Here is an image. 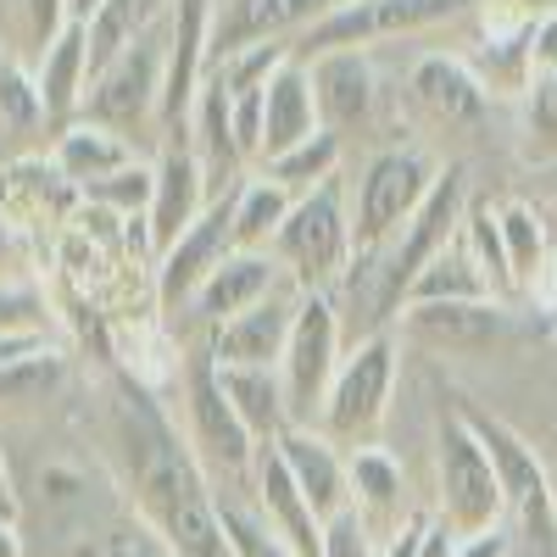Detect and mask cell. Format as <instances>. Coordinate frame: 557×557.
<instances>
[{
    "label": "cell",
    "instance_id": "obj_20",
    "mask_svg": "<svg viewBox=\"0 0 557 557\" xmlns=\"http://www.w3.org/2000/svg\"><path fill=\"white\" fill-rule=\"evenodd\" d=\"M312 89H318V117L330 134H351L374 117L380 101V73L368 51H330V57H312Z\"/></svg>",
    "mask_w": 557,
    "mask_h": 557
},
{
    "label": "cell",
    "instance_id": "obj_44",
    "mask_svg": "<svg viewBox=\"0 0 557 557\" xmlns=\"http://www.w3.org/2000/svg\"><path fill=\"white\" fill-rule=\"evenodd\" d=\"M107 7V0H67V12H73V23H89V17H96Z\"/></svg>",
    "mask_w": 557,
    "mask_h": 557
},
{
    "label": "cell",
    "instance_id": "obj_40",
    "mask_svg": "<svg viewBox=\"0 0 557 557\" xmlns=\"http://www.w3.org/2000/svg\"><path fill=\"white\" fill-rule=\"evenodd\" d=\"M535 73H557V7L530 23V78Z\"/></svg>",
    "mask_w": 557,
    "mask_h": 557
},
{
    "label": "cell",
    "instance_id": "obj_1",
    "mask_svg": "<svg viewBox=\"0 0 557 557\" xmlns=\"http://www.w3.org/2000/svg\"><path fill=\"white\" fill-rule=\"evenodd\" d=\"M107 441H112V457L123 469L134 513L178 557H235V546L223 535L218 491H212L207 469L196 462L190 441L162 418V407L151 401L146 385H134V380L117 385Z\"/></svg>",
    "mask_w": 557,
    "mask_h": 557
},
{
    "label": "cell",
    "instance_id": "obj_19",
    "mask_svg": "<svg viewBox=\"0 0 557 557\" xmlns=\"http://www.w3.org/2000/svg\"><path fill=\"white\" fill-rule=\"evenodd\" d=\"M278 462L290 469V480L301 485V496L312 502V513L323 524H335L341 513H351V462L335 441H323L318 430H285L273 441Z\"/></svg>",
    "mask_w": 557,
    "mask_h": 557
},
{
    "label": "cell",
    "instance_id": "obj_15",
    "mask_svg": "<svg viewBox=\"0 0 557 557\" xmlns=\"http://www.w3.org/2000/svg\"><path fill=\"white\" fill-rule=\"evenodd\" d=\"M278 285H285V268H278L268 251H228L178 318L190 323V330H201V341H207L212 330H223L228 318H240L257 301H268Z\"/></svg>",
    "mask_w": 557,
    "mask_h": 557
},
{
    "label": "cell",
    "instance_id": "obj_10",
    "mask_svg": "<svg viewBox=\"0 0 557 557\" xmlns=\"http://www.w3.org/2000/svg\"><path fill=\"white\" fill-rule=\"evenodd\" d=\"M162 84H168V23H157L146 39H134L112 67H101L96 78H89V96H84L78 117L107 123V128H117L128 139L146 134L151 123L162 134Z\"/></svg>",
    "mask_w": 557,
    "mask_h": 557
},
{
    "label": "cell",
    "instance_id": "obj_24",
    "mask_svg": "<svg viewBox=\"0 0 557 557\" xmlns=\"http://www.w3.org/2000/svg\"><path fill=\"white\" fill-rule=\"evenodd\" d=\"M51 162H57V173L73 184V190H89L96 178H112L128 162H139V151H134L128 134H117L107 123H89V117H73L51 139Z\"/></svg>",
    "mask_w": 557,
    "mask_h": 557
},
{
    "label": "cell",
    "instance_id": "obj_11",
    "mask_svg": "<svg viewBox=\"0 0 557 557\" xmlns=\"http://www.w3.org/2000/svg\"><path fill=\"white\" fill-rule=\"evenodd\" d=\"M396 330L407 346H424L435 357H480L519 335L513 301H412L401 307Z\"/></svg>",
    "mask_w": 557,
    "mask_h": 557
},
{
    "label": "cell",
    "instance_id": "obj_38",
    "mask_svg": "<svg viewBox=\"0 0 557 557\" xmlns=\"http://www.w3.org/2000/svg\"><path fill=\"white\" fill-rule=\"evenodd\" d=\"M51 330V307L28 285V278H7L0 285V335H45Z\"/></svg>",
    "mask_w": 557,
    "mask_h": 557
},
{
    "label": "cell",
    "instance_id": "obj_17",
    "mask_svg": "<svg viewBox=\"0 0 557 557\" xmlns=\"http://www.w3.org/2000/svg\"><path fill=\"white\" fill-rule=\"evenodd\" d=\"M341 0H218V28H212V62L251 51L273 39H301L318 17H330Z\"/></svg>",
    "mask_w": 557,
    "mask_h": 557
},
{
    "label": "cell",
    "instance_id": "obj_28",
    "mask_svg": "<svg viewBox=\"0 0 557 557\" xmlns=\"http://www.w3.org/2000/svg\"><path fill=\"white\" fill-rule=\"evenodd\" d=\"M491 296H496L491 278H485V268H480L469 235L457 228V235L446 240V251H441L424 273H418L407 307H412V301H491ZM496 301H502V296H496Z\"/></svg>",
    "mask_w": 557,
    "mask_h": 557
},
{
    "label": "cell",
    "instance_id": "obj_4",
    "mask_svg": "<svg viewBox=\"0 0 557 557\" xmlns=\"http://www.w3.org/2000/svg\"><path fill=\"white\" fill-rule=\"evenodd\" d=\"M441 178V162L418 146H385L362 162L351 178V228H357V257L385 251L401 228L418 218Z\"/></svg>",
    "mask_w": 557,
    "mask_h": 557
},
{
    "label": "cell",
    "instance_id": "obj_43",
    "mask_svg": "<svg viewBox=\"0 0 557 557\" xmlns=\"http://www.w3.org/2000/svg\"><path fill=\"white\" fill-rule=\"evenodd\" d=\"M17 480H12V469H7V451H0V513H12L17 519Z\"/></svg>",
    "mask_w": 557,
    "mask_h": 557
},
{
    "label": "cell",
    "instance_id": "obj_29",
    "mask_svg": "<svg viewBox=\"0 0 557 557\" xmlns=\"http://www.w3.org/2000/svg\"><path fill=\"white\" fill-rule=\"evenodd\" d=\"M341 162H346V139L323 128V134L301 139L296 151H285V157L262 162L257 173H268L273 184H285L290 196H307V190H318L323 178H335V173H341Z\"/></svg>",
    "mask_w": 557,
    "mask_h": 557
},
{
    "label": "cell",
    "instance_id": "obj_22",
    "mask_svg": "<svg viewBox=\"0 0 557 557\" xmlns=\"http://www.w3.org/2000/svg\"><path fill=\"white\" fill-rule=\"evenodd\" d=\"M89 78H96V67H89V23H67V28L34 57V89H39L45 123L67 128V123L84 112Z\"/></svg>",
    "mask_w": 557,
    "mask_h": 557
},
{
    "label": "cell",
    "instance_id": "obj_2",
    "mask_svg": "<svg viewBox=\"0 0 557 557\" xmlns=\"http://www.w3.org/2000/svg\"><path fill=\"white\" fill-rule=\"evenodd\" d=\"M462 424L474 430V441L485 446L491 469L502 480V496H507V519H513V557L530 552V557H557V491L546 480V462L535 457V446L507 424V418L474 407V401H457Z\"/></svg>",
    "mask_w": 557,
    "mask_h": 557
},
{
    "label": "cell",
    "instance_id": "obj_37",
    "mask_svg": "<svg viewBox=\"0 0 557 557\" xmlns=\"http://www.w3.org/2000/svg\"><path fill=\"white\" fill-rule=\"evenodd\" d=\"M218 513H223V535H228V546H235V557H296L285 541L257 519V507H240V502L218 496Z\"/></svg>",
    "mask_w": 557,
    "mask_h": 557
},
{
    "label": "cell",
    "instance_id": "obj_30",
    "mask_svg": "<svg viewBox=\"0 0 557 557\" xmlns=\"http://www.w3.org/2000/svg\"><path fill=\"white\" fill-rule=\"evenodd\" d=\"M67 385V351L51 341L45 351L12 362L7 374H0V412H23V407H45L57 401V391Z\"/></svg>",
    "mask_w": 557,
    "mask_h": 557
},
{
    "label": "cell",
    "instance_id": "obj_21",
    "mask_svg": "<svg viewBox=\"0 0 557 557\" xmlns=\"http://www.w3.org/2000/svg\"><path fill=\"white\" fill-rule=\"evenodd\" d=\"M323 134V117H318V89H312V67L301 57H290L262 89V151H257V168L296 151L301 139Z\"/></svg>",
    "mask_w": 557,
    "mask_h": 557
},
{
    "label": "cell",
    "instance_id": "obj_26",
    "mask_svg": "<svg viewBox=\"0 0 557 557\" xmlns=\"http://www.w3.org/2000/svg\"><path fill=\"white\" fill-rule=\"evenodd\" d=\"M296 196L285 190V184H273L268 173H246L235 184V251H268L273 257V240L278 228H285Z\"/></svg>",
    "mask_w": 557,
    "mask_h": 557
},
{
    "label": "cell",
    "instance_id": "obj_36",
    "mask_svg": "<svg viewBox=\"0 0 557 557\" xmlns=\"http://www.w3.org/2000/svg\"><path fill=\"white\" fill-rule=\"evenodd\" d=\"M7 7H12V34H17V51H28V57H39L45 45H51V39L73 23L67 0H7Z\"/></svg>",
    "mask_w": 557,
    "mask_h": 557
},
{
    "label": "cell",
    "instance_id": "obj_9",
    "mask_svg": "<svg viewBox=\"0 0 557 557\" xmlns=\"http://www.w3.org/2000/svg\"><path fill=\"white\" fill-rule=\"evenodd\" d=\"M346 362V323L330 290H312L296 312L290 346L278 357V385H285V412L290 430H318L323 401H330V385Z\"/></svg>",
    "mask_w": 557,
    "mask_h": 557
},
{
    "label": "cell",
    "instance_id": "obj_27",
    "mask_svg": "<svg viewBox=\"0 0 557 557\" xmlns=\"http://www.w3.org/2000/svg\"><path fill=\"white\" fill-rule=\"evenodd\" d=\"M496 218H502L507 268H513V290L530 296L552 273V228H546V218L530 201H496Z\"/></svg>",
    "mask_w": 557,
    "mask_h": 557
},
{
    "label": "cell",
    "instance_id": "obj_42",
    "mask_svg": "<svg viewBox=\"0 0 557 557\" xmlns=\"http://www.w3.org/2000/svg\"><path fill=\"white\" fill-rule=\"evenodd\" d=\"M7 278H17V235H12L7 207H0V285H7Z\"/></svg>",
    "mask_w": 557,
    "mask_h": 557
},
{
    "label": "cell",
    "instance_id": "obj_35",
    "mask_svg": "<svg viewBox=\"0 0 557 557\" xmlns=\"http://www.w3.org/2000/svg\"><path fill=\"white\" fill-rule=\"evenodd\" d=\"M524 134H530V157L552 162L557 157V73H535L524 89Z\"/></svg>",
    "mask_w": 557,
    "mask_h": 557
},
{
    "label": "cell",
    "instance_id": "obj_32",
    "mask_svg": "<svg viewBox=\"0 0 557 557\" xmlns=\"http://www.w3.org/2000/svg\"><path fill=\"white\" fill-rule=\"evenodd\" d=\"M462 235H469V246H474V257H480V268H485V278H491V290H496L502 301H513L519 290H513V268H507V246H502V218H496V201L469 196V212H462Z\"/></svg>",
    "mask_w": 557,
    "mask_h": 557
},
{
    "label": "cell",
    "instance_id": "obj_16",
    "mask_svg": "<svg viewBox=\"0 0 557 557\" xmlns=\"http://www.w3.org/2000/svg\"><path fill=\"white\" fill-rule=\"evenodd\" d=\"M407 107L418 117H430L441 128H462V123H480L485 107H491V89L485 78L474 73L469 57H418L412 73H407Z\"/></svg>",
    "mask_w": 557,
    "mask_h": 557
},
{
    "label": "cell",
    "instance_id": "obj_8",
    "mask_svg": "<svg viewBox=\"0 0 557 557\" xmlns=\"http://www.w3.org/2000/svg\"><path fill=\"white\" fill-rule=\"evenodd\" d=\"M480 7L485 0H341L330 17H318L296 39V57L312 62L330 51H368V45H385V39H412V34L469 17Z\"/></svg>",
    "mask_w": 557,
    "mask_h": 557
},
{
    "label": "cell",
    "instance_id": "obj_3",
    "mask_svg": "<svg viewBox=\"0 0 557 557\" xmlns=\"http://www.w3.org/2000/svg\"><path fill=\"white\" fill-rule=\"evenodd\" d=\"M273 262L285 268L296 290H335L357 262V228H351V184L346 173L323 178L318 190L296 196L285 228L273 240Z\"/></svg>",
    "mask_w": 557,
    "mask_h": 557
},
{
    "label": "cell",
    "instance_id": "obj_6",
    "mask_svg": "<svg viewBox=\"0 0 557 557\" xmlns=\"http://www.w3.org/2000/svg\"><path fill=\"white\" fill-rule=\"evenodd\" d=\"M178 396H184V441H190V451L207 469V480H251L262 446L240 424V412H235V401H228V391L218 380V362H212L207 346H196L190 357H184Z\"/></svg>",
    "mask_w": 557,
    "mask_h": 557
},
{
    "label": "cell",
    "instance_id": "obj_33",
    "mask_svg": "<svg viewBox=\"0 0 557 557\" xmlns=\"http://www.w3.org/2000/svg\"><path fill=\"white\" fill-rule=\"evenodd\" d=\"M39 123H45V107H39L34 73H23V62L12 51H0V139L34 134Z\"/></svg>",
    "mask_w": 557,
    "mask_h": 557
},
{
    "label": "cell",
    "instance_id": "obj_23",
    "mask_svg": "<svg viewBox=\"0 0 557 557\" xmlns=\"http://www.w3.org/2000/svg\"><path fill=\"white\" fill-rule=\"evenodd\" d=\"M346 462H351V513L368 524V535L385 546L412 519L407 513V474H401V462L385 446H357V451H346Z\"/></svg>",
    "mask_w": 557,
    "mask_h": 557
},
{
    "label": "cell",
    "instance_id": "obj_5",
    "mask_svg": "<svg viewBox=\"0 0 557 557\" xmlns=\"http://www.w3.org/2000/svg\"><path fill=\"white\" fill-rule=\"evenodd\" d=\"M435 519H446L462 541L496 535L502 519H507L502 480H496L485 446L474 441L469 424H462L457 407L435 424Z\"/></svg>",
    "mask_w": 557,
    "mask_h": 557
},
{
    "label": "cell",
    "instance_id": "obj_34",
    "mask_svg": "<svg viewBox=\"0 0 557 557\" xmlns=\"http://www.w3.org/2000/svg\"><path fill=\"white\" fill-rule=\"evenodd\" d=\"M73 557H178L146 519L139 513H128V519H117V524H101L96 535H84L78 546H73Z\"/></svg>",
    "mask_w": 557,
    "mask_h": 557
},
{
    "label": "cell",
    "instance_id": "obj_41",
    "mask_svg": "<svg viewBox=\"0 0 557 557\" xmlns=\"http://www.w3.org/2000/svg\"><path fill=\"white\" fill-rule=\"evenodd\" d=\"M430 519H435V513H412V519L380 546V557H418V546H424V535H430Z\"/></svg>",
    "mask_w": 557,
    "mask_h": 557
},
{
    "label": "cell",
    "instance_id": "obj_25",
    "mask_svg": "<svg viewBox=\"0 0 557 557\" xmlns=\"http://www.w3.org/2000/svg\"><path fill=\"white\" fill-rule=\"evenodd\" d=\"M218 380L235 401L240 424L257 435V446H273L278 435L290 430V412H285V385H278V368H218Z\"/></svg>",
    "mask_w": 557,
    "mask_h": 557
},
{
    "label": "cell",
    "instance_id": "obj_7",
    "mask_svg": "<svg viewBox=\"0 0 557 557\" xmlns=\"http://www.w3.org/2000/svg\"><path fill=\"white\" fill-rule=\"evenodd\" d=\"M391 391H396V335H368L357 346H346V362L330 385V401H323L318 435L335 441L341 451L357 446H380V430L391 418Z\"/></svg>",
    "mask_w": 557,
    "mask_h": 557
},
{
    "label": "cell",
    "instance_id": "obj_39",
    "mask_svg": "<svg viewBox=\"0 0 557 557\" xmlns=\"http://www.w3.org/2000/svg\"><path fill=\"white\" fill-rule=\"evenodd\" d=\"M323 557H380V541L368 535V524L357 513H341L323 530Z\"/></svg>",
    "mask_w": 557,
    "mask_h": 557
},
{
    "label": "cell",
    "instance_id": "obj_31",
    "mask_svg": "<svg viewBox=\"0 0 557 557\" xmlns=\"http://www.w3.org/2000/svg\"><path fill=\"white\" fill-rule=\"evenodd\" d=\"M151 190H157V162L151 157H139V162H128L123 173H112V178H96L89 190H78L89 207H101V212H112L117 223H146V212H151Z\"/></svg>",
    "mask_w": 557,
    "mask_h": 557
},
{
    "label": "cell",
    "instance_id": "obj_45",
    "mask_svg": "<svg viewBox=\"0 0 557 557\" xmlns=\"http://www.w3.org/2000/svg\"><path fill=\"white\" fill-rule=\"evenodd\" d=\"M519 7H524L530 17H541V12H552V7H557V0H519Z\"/></svg>",
    "mask_w": 557,
    "mask_h": 557
},
{
    "label": "cell",
    "instance_id": "obj_13",
    "mask_svg": "<svg viewBox=\"0 0 557 557\" xmlns=\"http://www.w3.org/2000/svg\"><path fill=\"white\" fill-rule=\"evenodd\" d=\"M151 162H157V190H151V212H146V240H151V268H157V257L168 246H178V235L218 196H212V178H207L201 157L190 151V139H168Z\"/></svg>",
    "mask_w": 557,
    "mask_h": 557
},
{
    "label": "cell",
    "instance_id": "obj_18",
    "mask_svg": "<svg viewBox=\"0 0 557 557\" xmlns=\"http://www.w3.org/2000/svg\"><path fill=\"white\" fill-rule=\"evenodd\" d=\"M251 507H257V519L285 541L296 557H323V524L312 513V502L301 496V485L290 480V469L278 462L273 446L257 451V469H251Z\"/></svg>",
    "mask_w": 557,
    "mask_h": 557
},
{
    "label": "cell",
    "instance_id": "obj_14",
    "mask_svg": "<svg viewBox=\"0 0 557 557\" xmlns=\"http://www.w3.org/2000/svg\"><path fill=\"white\" fill-rule=\"evenodd\" d=\"M301 301H307V290H296L285 278L268 301H257L240 318H228L223 330H212L201 346L212 351L218 368H278V357H285V346H290Z\"/></svg>",
    "mask_w": 557,
    "mask_h": 557
},
{
    "label": "cell",
    "instance_id": "obj_12",
    "mask_svg": "<svg viewBox=\"0 0 557 557\" xmlns=\"http://www.w3.org/2000/svg\"><path fill=\"white\" fill-rule=\"evenodd\" d=\"M235 251V190L228 196H218L190 228L178 235V246H168L162 257H157V268H151V278H157V307L162 312H184L196 301V290L212 278V268Z\"/></svg>",
    "mask_w": 557,
    "mask_h": 557
}]
</instances>
